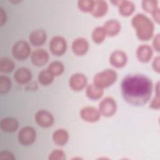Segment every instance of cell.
I'll return each mask as SVG.
<instances>
[{
  "instance_id": "9a60e30c",
  "label": "cell",
  "mask_w": 160,
  "mask_h": 160,
  "mask_svg": "<svg viewBox=\"0 0 160 160\" xmlns=\"http://www.w3.org/2000/svg\"><path fill=\"white\" fill-rule=\"evenodd\" d=\"M14 79L19 84H27L32 79L31 71L26 68H19L15 71L14 74Z\"/></svg>"
},
{
  "instance_id": "44dd1931",
  "label": "cell",
  "mask_w": 160,
  "mask_h": 160,
  "mask_svg": "<svg viewBox=\"0 0 160 160\" xmlns=\"http://www.w3.org/2000/svg\"><path fill=\"white\" fill-rule=\"evenodd\" d=\"M86 93L89 99L92 100H97L102 96L104 94V90L103 89L99 88L92 83L88 86Z\"/></svg>"
},
{
  "instance_id": "1f68e13d",
  "label": "cell",
  "mask_w": 160,
  "mask_h": 160,
  "mask_svg": "<svg viewBox=\"0 0 160 160\" xmlns=\"http://www.w3.org/2000/svg\"><path fill=\"white\" fill-rule=\"evenodd\" d=\"M15 159L14 154L9 151H2L0 152L1 160H14Z\"/></svg>"
},
{
  "instance_id": "7c38bea8",
  "label": "cell",
  "mask_w": 160,
  "mask_h": 160,
  "mask_svg": "<svg viewBox=\"0 0 160 160\" xmlns=\"http://www.w3.org/2000/svg\"><path fill=\"white\" fill-rule=\"evenodd\" d=\"M49 55L48 52L43 49H38L33 51L31 59L32 63L38 67L44 66L49 60Z\"/></svg>"
},
{
  "instance_id": "484cf974",
  "label": "cell",
  "mask_w": 160,
  "mask_h": 160,
  "mask_svg": "<svg viewBox=\"0 0 160 160\" xmlns=\"http://www.w3.org/2000/svg\"><path fill=\"white\" fill-rule=\"evenodd\" d=\"M47 69L54 76H58L61 75L64 72V66L61 62L58 61H55L51 62Z\"/></svg>"
},
{
  "instance_id": "4fadbf2b",
  "label": "cell",
  "mask_w": 160,
  "mask_h": 160,
  "mask_svg": "<svg viewBox=\"0 0 160 160\" xmlns=\"http://www.w3.org/2000/svg\"><path fill=\"white\" fill-rule=\"evenodd\" d=\"M71 48L76 55L83 56L89 49V43L86 39L83 38H78L73 41Z\"/></svg>"
},
{
  "instance_id": "ba28073f",
  "label": "cell",
  "mask_w": 160,
  "mask_h": 160,
  "mask_svg": "<svg viewBox=\"0 0 160 160\" xmlns=\"http://www.w3.org/2000/svg\"><path fill=\"white\" fill-rule=\"evenodd\" d=\"M101 113L99 109L92 106H86L80 111L81 118L88 122H96L101 118Z\"/></svg>"
},
{
  "instance_id": "ffe728a7",
  "label": "cell",
  "mask_w": 160,
  "mask_h": 160,
  "mask_svg": "<svg viewBox=\"0 0 160 160\" xmlns=\"http://www.w3.org/2000/svg\"><path fill=\"white\" fill-rule=\"evenodd\" d=\"M53 141L59 146L65 145L69 140V133L64 129H58L52 134Z\"/></svg>"
},
{
  "instance_id": "2e32d148",
  "label": "cell",
  "mask_w": 160,
  "mask_h": 160,
  "mask_svg": "<svg viewBox=\"0 0 160 160\" xmlns=\"http://www.w3.org/2000/svg\"><path fill=\"white\" fill-rule=\"evenodd\" d=\"M18 120L12 117L2 118L0 122L1 129L4 132H13L18 129Z\"/></svg>"
},
{
  "instance_id": "7a4b0ae2",
  "label": "cell",
  "mask_w": 160,
  "mask_h": 160,
  "mask_svg": "<svg viewBox=\"0 0 160 160\" xmlns=\"http://www.w3.org/2000/svg\"><path fill=\"white\" fill-rule=\"evenodd\" d=\"M131 24L139 39L148 41L152 38L154 34V26L152 21L148 16L144 14L138 13L132 18Z\"/></svg>"
},
{
  "instance_id": "5b68a950",
  "label": "cell",
  "mask_w": 160,
  "mask_h": 160,
  "mask_svg": "<svg viewBox=\"0 0 160 160\" xmlns=\"http://www.w3.org/2000/svg\"><path fill=\"white\" fill-rule=\"evenodd\" d=\"M36 138V130L31 126L22 128L19 132L18 138L19 142L23 146L32 144Z\"/></svg>"
},
{
  "instance_id": "f546056e",
  "label": "cell",
  "mask_w": 160,
  "mask_h": 160,
  "mask_svg": "<svg viewBox=\"0 0 160 160\" xmlns=\"http://www.w3.org/2000/svg\"><path fill=\"white\" fill-rule=\"evenodd\" d=\"M48 158L50 160H64L66 159V154L61 149H55L50 153Z\"/></svg>"
},
{
  "instance_id": "e575fe53",
  "label": "cell",
  "mask_w": 160,
  "mask_h": 160,
  "mask_svg": "<svg viewBox=\"0 0 160 160\" xmlns=\"http://www.w3.org/2000/svg\"><path fill=\"white\" fill-rule=\"evenodd\" d=\"M0 14H1V26H3L7 21V15L4 9L1 7L0 8Z\"/></svg>"
},
{
  "instance_id": "83f0119b",
  "label": "cell",
  "mask_w": 160,
  "mask_h": 160,
  "mask_svg": "<svg viewBox=\"0 0 160 160\" xmlns=\"http://www.w3.org/2000/svg\"><path fill=\"white\" fill-rule=\"evenodd\" d=\"M11 81L8 76H0V92L1 94H6L9 92L11 88Z\"/></svg>"
},
{
  "instance_id": "4dcf8cb0",
  "label": "cell",
  "mask_w": 160,
  "mask_h": 160,
  "mask_svg": "<svg viewBox=\"0 0 160 160\" xmlns=\"http://www.w3.org/2000/svg\"><path fill=\"white\" fill-rule=\"evenodd\" d=\"M152 109H158L160 107V101H159V82L156 84V95L154 99L152 100L150 106Z\"/></svg>"
},
{
  "instance_id": "9c48e42d",
  "label": "cell",
  "mask_w": 160,
  "mask_h": 160,
  "mask_svg": "<svg viewBox=\"0 0 160 160\" xmlns=\"http://www.w3.org/2000/svg\"><path fill=\"white\" fill-rule=\"evenodd\" d=\"M35 120L37 124L42 128H49L54 123L52 114L46 110H39L35 114Z\"/></svg>"
},
{
  "instance_id": "e0dca14e",
  "label": "cell",
  "mask_w": 160,
  "mask_h": 160,
  "mask_svg": "<svg viewBox=\"0 0 160 160\" xmlns=\"http://www.w3.org/2000/svg\"><path fill=\"white\" fill-rule=\"evenodd\" d=\"M47 35L43 29H36L32 31L29 36L30 42L35 46L42 45L46 41Z\"/></svg>"
},
{
  "instance_id": "4316f807",
  "label": "cell",
  "mask_w": 160,
  "mask_h": 160,
  "mask_svg": "<svg viewBox=\"0 0 160 160\" xmlns=\"http://www.w3.org/2000/svg\"><path fill=\"white\" fill-rule=\"evenodd\" d=\"M142 8L147 12L152 13L158 7V2L156 0H144L142 2Z\"/></svg>"
},
{
  "instance_id": "d4e9b609",
  "label": "cell",
  "mask_w": 160,
  "mask_h": 160,
  "mask_svg": "<svg viewBox=\"0 0 160 160\" xmlns=\"http://www.w3.org/2000/svg\"><path fill=\"white\" fill-rule=\"evenodd\" d=\"M14 68V61L8 58H2L0 60V71L4 73L11 72Z\"/></svg>"
},
{
  "instance_id": "cb8c5ba5",
  "label": "cell",
  "mask_w": 160,
  "mask_h": 160,
  "mask_svg": "<svg viewBox=\"0 0 160 160\" xmlns=\"http://www.w3.org/2000/svg\"><path fill=\"white\" fill-rule=\"evenodd\" d=\"M106 35L103 27H97L92 31V39L95 43L100 44L104 41Z\"/></svg>"
},
{
  "instance_id": "d590c367",
  "label": "cell",
  "mask_w": 160,
  "mask_h": 160,
  "mask_svg": "<svg viewBox=\"0 0 160 160\" xmlns=\"http://www.w3.org/2000/svg\"><path fill=\"white\" fill-rule=\"evenodd\" d=\"M152 18L154 20L158 23H159V19H160V16H159V8H158L156 10H155L152 13Z\"/></svg>"
},
{
  "instance_id": "ac0fdd59",
  "label": "cell",
  "mask_w": 160,
  "mask_h": 160,
  "mask_svg": "<svg viewBox=\"0 0 160 160\" xmlns=\"http://www.w3.org/2000/svg\"><path fill=\"white\" fill-rule=\"evenodd\" d=\"M108 10V4L106 1L102 0L94 1V6L91 13L95 18H101L106 14Z\"/></svg>"
},
{
  "instance_id": "8992f818",
  "label": "cell",
  "mask_w": 160,
  "mask_h": 160,
  "mask_svg": "<svg viewBox=\"0 0 160 160\" xmlns=\"http://www.w3.org/2000/svg\"><path fill=\"white\" fill-rule=\"evenodd\" d=\"M49 49L56 56H59L64 54L67 49L66 39L59 36L53 37L49 42Z\"/></svg>"
},
{
  "instance_id": "603a6c76",
  "label": "cell",
  "mask_w": 160,
  "mask_h": 160,
  "mask_svg": "<svg viewBox=\"0 0 160 160\" xmlns=\"http://www.w3.org/2000/svg\"><path fill=\"white\" fill-rule=\"evenodd\" d=\"M54 76L48 69L42 70L38 74V81L43 86H48L52 82L54 81Z\"/></svg>"
},
{
  "instance_id": "30bf717a",
  "label": "cell",
  "mask_w": 160,
  "mask_h": 160,
  "mask_svg": "<svg viewBox=\"0 0 160 160\" xmlns=\"http://www.w3.org/2000/svg\"><path fill=\"white\" fill-rule=\"evenodd\" d=\"M88 79L82 73H75L72 74L69 81L70 88L76 91H81L87 85Z\"/></svg>"
},
{
  "instance_id": "8fae6325",
  "label": "cell",
  "mask_w": 160,
  "mask_h": 160,
  "mask_svg": "<svg viewBox=\"0 0 160 160\" xmlns=\"http://www.w3.org/2000/svg\"><path fill=\"white\" fill-rule=\"evenodd\" d=\"M128 61V56L125 52L121 50L114 51L109 57L110 64L117 68L124 67Z\"/></svg>"
},
{
  "instance_id": "d6986e66",
  "label": "cell",
  "mask_w": 160,
  "mask_h": 160,
  "mask_svg": "<svg viewBox=\"0 0 160 160\" xmlns=\"http://www.w3.org/2000/svg\"><path fill=\"white\" fill-rule=\"evenodd\" d=\"M121 28V23L116 19H109L103 26L106 34L109 36H116L120 32Z\"/></svg>"
},
{
  "instance_id": "d6a6232c",
  "label": "cell",
  "mask_w": 160,
  "mask_h": 160,
  "mask_svg": "<svg viewBox=\"0 0 160 160\" xmlns=\"http://www.w3.org/2000/svg\"><path fill=\"white\" fill-rule=\"evenodd\" d=\"M159 40H160L159 34H158L155 36L152 41V46L154 49L158 52L159 51Z\"/></svg>"
},
{
  "instance_id": "52a82bcc",
  "label": "cell",
  "mask_w": 160,
  "mask_h": 160,
  "mask_svg": "<svg viewBox=\"0 0 160 160\" xmlns=\"http://www.w3.org/2000/svg\"><path fill=\"white\" fill-rule=\"evenodd\" d=\"M117 109V104L115 100L111 97L104 98L99 104V111L101 114L105 117L113 116Z\"/></svg>"
},
{
  "instance_id": "7402d4cb",
  "label": "cell",
  "mask_w": 160,
  "mask_h": 160,
  "mask_svg": "<svg viewBox=\"0 0 160 160\" xmlns=\"http://www.w3.org/2000/svg\"><path fill=\"white\" fill-rule=\"evenodd\" d=\"M118 8L119 12L122 16H129L131 15L135 10L134 4L130 1H121Z\"/></svg>"
},
{
  "instance_id": "5bb4252c",
  "label": "cell",
  "mask_w": 160,
  "mask_h": 160,
  "mask_svg": "<svg viewBox=\"0 0 160 160\" xmlns=\"http://www.w3.org/2000/svg\"><path fill=\"white\" fill-rule=\"evenodd\" d=\"M136 54L138 59L140 62L146 63L152 58L153 51L150 46L148 44H142L138 48Z\"/></svg>"
},
{
  "instance_id": "836d02e7",
  "label": "cell",
  "mask_w": 160,
  "mask_h": 160,
  "mask_svg": "<svg viewBox=\"0 0 160 160\" xmlns=\"http://www.w3.org/2000/svg\"><path fill=\"white\" fill-rule=\"evenodd\" d=\"M159 56H157L154 59V61L152 62V68L154 70V71L157 72H159Z\"/></svg>"
},
{
  "instance_id": "f1b7e54d",
  "label": "cell",
  "mask_w": 160,
  "mask_h": 160,
  "mask_svg": "<svg viewBox=\"0 0 160 160\" xmlns=\"http://www.w3.org/2000/svg\"><path fill=\"white\" fill-rule=\"evenodd\" d=\"M94 1L80 0L78 1V7L82 12H91L94 6Z\"/></svg>"
},
{
  "instance_id": "3957f363",
  "label": "cell",
  "mask_w": 160,
  "mask_h": 160,
  "mask_svg": "<svg viewBox=\"0 0 160 160\" xmlns=\"http://www.w3.org/2000/svg\"><path fill=\"white\" fill-rule=\"evenodd\" d=\"M118 78L117 72L113 69H108L97 73L93 78V84L102 89L114 84Z\"/></svg>"
},
{
  "instance_id": "6da1fadb",
  "label": "cell",
  "mask_w": 160,
  "mask_h": 160,
  "mask_svg": "<svg viewBox=\"0 0 160 160\" xmlns=\"http://www.w3.org/2000/svg\"><path fill=\"white\" fill-rule=\"evenodd\" d=\"M121 90L124 99L128 103L141 106L149 100L152 91V82L144 75L129 74L123 78Z\"/></svg>"
},
{
  "instance_id": "277c9868",
  "label": "cell",
  "mask_w": 160,
  "mask_h": 160,
  "mask_svg": "<svg viewBox=\"0 0 160 160\" xmlns=\"http://www.w3.org/2000/svg\"><path fill=\"white\" fill-rule=\"evenodd\" d=\"M31 53V47L25 41H17L12 46V54L17 60H24L28 58Z\"/></svg>"
}]
</instances>
